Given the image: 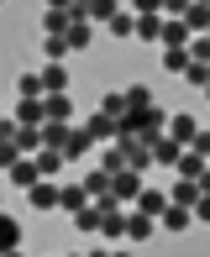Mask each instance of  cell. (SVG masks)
Returning a JSON list of instances; mask_svg holds the SVG:
<instances>
[{
	"instance_id": "obj_33",
	"label": "cell",
	"mask_w": 210,
	"mask_h": 257,
	"mask_svg": "<svg viewBox=\"0 0 210 257\" xmlns=\"http://www.w3.org/2000/svg\"><path fill=\"white\" fill-rule=\"evenodd\" d=\"M68 220H74V226H79V231H84V236H89V231H100V220H105V215H100L95 205H84V210H79V215H68Z\"/></svg>"
},
{
	"instance_id": "obj_46",
	"label": "cell",
	"mask_w": 210,
	"mask_h": 257,
	"mask_svg": "<svg viewBox=\"0 0 210 257\" xmlns=\"http://www.w3.org/2000/svg\"><path fill=\"white\" fill-rule=\"evenodd\" d=\"M68 6H74V0H48V11H68Z\"/></svg>"
},
{
	"instance_id": "obj_51",
	"label": "cell",
	"mask_w": 210,
	"mask_h": 257,
	"mask_svg": "<svg viewBox=\"0 0 210 257\" xmlns=\"http://www.w3.org/2000/svg\"><path fill=\"white\" fill-rule=\"evenodd\" d=\"M200 6H210V0H200Z\"/></svg>"
},
{
	"instance_id": "obj_11",
	"label": "cell",
	"mask_w": 210,
	"mask_h": 257,
	"mask_svg": "<svg viewBox=\"0 0 210 257\" xmlns=\"http://www.w3.org/2000/svg\"><path fill=\"white\" fill-rule=\"evenodd\" d=\"M194 132H200V121H194V115H168V137H173L179 147H189Z\"/></svg>"
},
{
	"instance_id": "obj_32",
	"label": "cell",
	"mask_w": 210,
	"mask_h": 257,
	"mask_svg": "<svg viewBox=\"0 0 210 257\" xmlns=\"http://www.w3.org/2000/svg\"><path fill=\"white\" fill-rule=\"evenodd\" d=\"M100 231H105L111 241H126V215H121V210H111V215L100 220Z\"/></svg>"
},
{
	"instance_id": "obj_25",
	"label": "cell",
	"mask_w": 210,
	"mask_h": 257,
	"mask_svg": "<svg viewBox=\"0 0 210 257\" xmlns=\"http://www.w3.org/2000/svg\"><path fill=\"white\" fill-rule=\"evenodd\" d=\"M100 110L111 115V121H121V115L132 110V105H126V89H105V100H100Z\"/></svg>"
},
{
	"instance_id": "obj_7",
	"label": "cell",
	"mask_w": 210,
	"mask_h": 257,
	"mask_svg": "<svg viewBox=\"0 0 210 257\" xmlns=\"http://www.w3.org/2000/svg\"><path fill=\"white\" fill-rule=\"evenodd\" d=\"M168 200L184 205V210H194V200H200V184H194V179H168Z\"/></svg>"
},
{
	"instance_id": "obj_48",
	"label": "cell",
	"mask_w": 210,
	"mask_h": 257,
	"mask_svg": "<svg viewBox=\"0 0 210 257\" xmlns=\"http://www.w3.org/2000/svg\"><path fill=\"white\" fill-rule=\"evenodd\" d=\"M0 257H27V252H21V247H11V252H0Z\"/></svg>"
},
{
	"instance_id": "obj_30",
	"label": "cell",
	"mask_w": 210,
	"mask_h": 257,
	"mask_svg": "<svg viewBox=\"0 0 210 257\" xmlns=\"http://www.w3.org/2000/svg\"><path fill=\"white\" fill-rule=\"evenodd\" d=\"M63 163H68L63 153H53V147H42V153H37V173H42V179H53V173L63 168Z\"/></svg>"
},
{
	"instance_id": "obj_36",
	"label": "cell",
	"mask_w": 210,
	"mask_h": 257,
	"mask_svg": "<svg viewBox=\"0 0 210 257\" xmlns=\"http://www.w3.org/2000/svg\"><path fill=\"white\" fill-rule=\"evenodd\" d=\"M126 105H132V110H147V105H153V89L147 84H126Z\"/></svg>"
},
{
	"instance_id": "obj_2",
	"label": "cell",
	"mask_w": 210,
	"mask_h": 257,
	"mask_svg": "<svg viewBox=\"0 0 210 257\" xmlns=\"http://www.w3.org/2000/svg\"><path fill=\"white\" fill-rule=\"evenodd\" d=\"M142 189H147V184H142V173H137V168H121V173L111 179V194H116L121 205H137V194H142Z\"/></svg>"
},
{
	"instance_id": "obj_23",
	"label": "cell",
	"mask_w": 210,
	"mask_h": 257,
	"mask_svg": "<svg viewBox=\"0 0 210 257\" xmlns=\"http://www.w3.org/2000/svg\"><path fill=\"white\" fill-rule=\"evenodd\" d=\"M137 42H158L163 48V16H137Z\"/></svg>"
},
{
	"instance_id": "obj_47",
	"label": "cell",
	"mask_w": 210,
	"mask_h": 257,
	"mask_svg": "<svg viewBox=\"0 0 210 257\" xmlns=\"http://www.w3.org/2000/svg\"><path fill=\"white\" fill-rule=\"evenodd\" d=\"M84 257H111V247H95V252H84Z\"/></svg>"
},
{
	"instance_id": "obj_26",
	"label": "cell",
	"mask_w": 210,
	"mask_h": 257,
	"mask_svg": "<svg viewBox=\"0 0 210 257\" xmlns=\"http://www.w3.org/2000/svg\"><path fill=\"white\" fill-rule=\"evenodd\" d=\"M194 58H189V48H163V74H184Z\"/></svg>"
},
{
	"instance_id": "obj_24",
	"label": "cell",
	"mask_w": 210,
	"mask_h": 257,
	"mask_svg": "<svg viewBox=\"0 0 210 257\" xmlns=\"http://www.w3.org/2000/svg\"><path fill=\"white\" fill-rule=\"evenodd\" d=\"M105 27H111L116 37H121V42H126V37H137V11H116V16L105 21Z\"/></svg>"
},
{
	"instance_id": "obj_14",
	"label": "cell",
	"mask_w": 210,
	"mask_h": 257,
	"mask_svg": "<svg viewBox=\"0 0 210 257\" xmlns=\"http://www.w3.org/2000/svg\"><path fill=\"white\" fill-rule=\"evenodd\" d=\"M42 110H48V121H74V100H68V95H42Z\"/></svg>"
},
{
	"instance_id": "obj_52",
	"label": "cell",
	"mask_w": 210,
	"mask_h": 257,
	"mask_svg": "<svg viewBox=\"0 0 210 257\" xmlns=\"http://www.w3.org/2000/svg\"><path fill=\"white\" fill-rule=\"evenodd\" d=\"M205 95H210V84H205Z\"/></svg>"
},
{
	"instance_id": "obj_43",
	"label": "cell",
	"mask_w": 210,
	"mask_h": 257,
	"mask_svg": "<svg viewBox=\"0 0 210 257\" xmlns=\"http://www.w3.org/2000/svg\"><path fill=\"white\" fill-rule=\"evenodd\" d=\"M189 153H200V158H210V132H194V142H189Z\"/></svg>"
},
{
	"instance_id": "obj_4",
	"label": "cell",
	"mask_w": 210,
	"mask_h": 257,
	"mask_svg": "<svg viewBox=\"0 0 210 257\" xmlns=\"http://www.w3.org/2000/svg\"><path fill=\"white\" fill-rule=\"evenodd\" d=\"M179 158H184V147L173 142L168 132H163L158 142H153V163H158V168H168V173H173V168H179Z\"/></svg>"
},
{
	"instance_id": "obj_1",
	"label": "cell",
	"mask_w": 210,
	"mask_h": 257,
	"mask_svg": "<svg viewBox=\"0 0 210 257\" xmlns=\"http://www.w3.org/2000/svg\"><path fill=\"white\" fill-rule=\"evenodd\" d=\"M84 205H95V194L84 189V179L79 184H58V210H63V215H79Z\"/></svg>"
},
{
	"instance_id": "obj_5",
	"label": "cell",
	"mask_w": 210,
	"mask_h": 257,
	"mask_svg": "<svg viewBox=\"0 0 210 257\" xmlns=\"http://www.w3.org/2000/svg\"><path fill=\"white\" fill-rule=\"evenodd\" d=\"M89 153H95V137H89L84 126H74V132H68V142H63V158L79 163V158H89Z\"/></svg>"
},
{
	"instance_id": "obj_8",
	"label": "cell",
	"mask_w": 210,
	"mask_h": 257,
	"mask_svg": "<svg viewBox=\"0 0 210 257\" xmlns=\"http://www.w3.org/2000/svg\"><path fill=\"white\" fill-rule=\"evenodd\" d=\"M84 132L95 137V142H116V121H111L105 110H89V115H84Z\"/></svg>"
},
{
	"instance_id": "obj_42",
	"label": "cell",
	"mask_w": 210,
	"mask_h": 257,
	"mask_svg": "<svg viewBox=\"0 0 210 257\" xmlns=\"http://www.w3.org/2000/svg\"><path fill=\"white\" fill-rule=\"evenodd\" d=\"M189 58H194V63H210V37H194L189 42Z\"/></svg>"
},
{
	"instance_id": "obj_29",
	"label": "cell",
	"mask_w": 210,
	"mask_h": 257,
	"mask_svg": "<svg viewBox=\"0 0 210 257\" xmlns=\"http://www.w3.org/2000/svg\"><path fill=\"white\" fill-rule=\"evenodd\" d=\"M111 179L116 173H105V168H84V189L89 194H111Z\"/></svg>"
},
{
	"instance_id": "obj_19",
	"label": "cell",
	"mask_w": 210,
	"mask_h": 257,
	"mask_svg": "<svg viewBox=\"0 0 210 257\" xmlns=\"http://www.w3.org/2000/svg\"><path fill=\"white\" fill-rule=\"evenodd\" d=\"M37 179H42V173H37V158H21L16 168H11V184H16V189H32Z\"/></svg>"
},
{
	"instance_id": "obj_40",
	"label": "cell",
	"mask_w": 210,
	"mask_h": 257,
	"mask_svg": "<svg viewBox=\"0 0 210 257\" xmlns=\"http://www.w3.org/2000/svg\"><path fill=\"white\" fill-rule=\"evenodd\" d=\"M189 6H194V0H163V16H173V21H184V16H189Z\"/></svg>"
},
{
	"instance_id": "obj_3",
	"label": "cell",
	"mask_w": 210,
	"mask_h": 257,
	"mask_svg": "<svg viewBox=\"0 0 210 257\" xmlns=\"http://www.w3.org/2000/svg\"><path fill=\"white\" fill-rule=\"evenodd\" d=\"M116 147L126 153V168H137V173L153 163V147H147V142H137V137H116Z\"/></svg>"
},
{
	"instance_id": "obj_54",
	"label": "cell",
	"mask_w": 210,
	"mask_h": 257,
	"mask_svg": "<svg viewBox=\"0 0 210 257\" xmlns=\"http://www.w3.org/2000/svg\"><path fill=\"white\" fill-rule=\"evenodd\" d=\"M205 37H210V32H205Z\"/></svg>"
},
{
	"instance_id": "obj_13",
	"label": "cell",
	"mask_w": 210,
	"mask_h": 257,
	"mask_svg": "<svg viewBox=\"0 0 210 257\" xmlns=\"http://www.w3.org/2000/svg\"><path fill=\"white\" fill-rule=\"evenodd\" d=\"M42 121H48L42 100H21V95H16V126H42Z\"/></svg>"
},
{
	"instance_id": "obj_15",
	"label": "cell",
	"mask_w": 210,
	"mask_h": 257,
	"mask_svg": "<svg viewBox=\"0 0 210 257\" xmlns=\"http://www.w3.org/2000/svg\"><path fill=\"white\" fill-rule=\"evenodd\" d=\"M137 210H142V215H163V210H168V189H142V194H137Z\"/></svg>"
},
{
	"instance_id": "obj_21",
	"label": "cell",
	"mask_w": 210,
	"mask_h": 257,
	"mask_svg": "<svg viewBox=\"0 0 210 257\" xmlns=\"http://www.w3.org/2000/svg\"><path fill=\"white\" fill-rule=\"evenodd\" d=\"M189 220H194V210H184V205H173V200H168V210L158 215V226H168V231H184Z\"/></svg>"
},
{
	"instance_id": "obj_34",
	"label": "cell",
	"mask_w": 210,
	"mask_h": 257,
	"mask_svg": "<svg viewBox=\"0 0 210 257\" xmlns=\"http://www.w3.org/2000/svg\"><path fill=\"white\" fill-rule=\"evenodd\" d=\"M68 53H74V48H68L63 37H42V58H48V63H63Z\"/></svg>"
},
{
	"instance_id": "obj_41",
	"label": "cell",
	"mask_w": 210,
	"mask_h": 257,
	"mask_svg": "<svg viewBox=\"0 0 210 257\" xmlns=\"http://www.w3.org/2000/svg\"><path fill=\"white\" fill-rule=\"evenodd\" d=\"M126 11H137V16H163V0H132Z\"/></svg>"
},
{
	"instance_id": "obj_27",
	"label": "cell",
	"mask_w": 210,
	"mask_h": 257,
	"mask_svg": "<svg viewBox=\"0 0 210 257\" xmlns=\"http://www.w3.org/2000/svg\"><path fill=\"white\" fill-rule=\"evenodd\" d=\"M184 27H189L194 37H205V32H210V6H200V0H194V6H189V16H184Z\"/></svg>"
},
{
	"instance_id": "obj_16",
	"label": "cell",
	"mask_w": 210,
	"mask_h": 257,
	"mask_svg": "<svg viewBox=\"0 0 210 257\" xmlns=\"http://www.w3.org/2000/svg\"><path fill=\"white\" fill-rule=\"evenodd\" d=\"M16 147H21V158H37L42 153V126H16Z\"/></svg>"
},
{
	"instance_id": "obj_53",
	"label": "cell",
	"mask_w": 210,
	"mask_h": 257,
	"mask_svg": "<svg viewBox=\"0 0 210 257\" xmlns=\"http://www.w3.org/2000/svg\"><path fill=\"white\" fill-rule=\"evenodd\" d=\"M0 6H6V0H0Z\"/></svg>"
},
{
	"instance_id": "obj_10",
	"label": "cell",
	"mask_w": 210,
	"mask_h": 257,
	"mask_svg": "<svg viewBox=\"0 0 210 257\" xmlns=\"http://www.w3.org/2000/svg\"><path fill=\"white\" fill-rule=\"evenodd\" d=\"M194 42V32L184 27V21H173V16H163V48H189Z\"/></svg>"
},
{
	"instance_id": "obj_45",
	"label": "cell",
	"mask_w": 210,
	"mask_h": 257,
	"mask_svg": "<svg viewBox=\"0 0 210 257\" xmlns=\"http://www.w3.org/2000/svg\"><path fill=\"white\" fill-rule=\"evenodd\" d=\"M194 184H200V194H210V168L200 173V179H194Z\"/></svg>"
},
{
	"instance_id": "obj_37",
	"label": "cell",
	"mask_w": 210,
	"mask_h": 257,
	"mask_svg": "<svg viewBox=\"0 0 210 257\" xmlns=\"http://www.w3.org/2000/svg\"><path fill=\"white\" fill-rule=\"evenodd\" d=\"M121 11V0H89V21H111Z\"/></svg>"
},
{
	"instance_id": "obj_49",
	"label": "cell",
	"mask_w": 210,
	"mask_h": 257,
	"mask_svg": "<svg viewBox=\"0 0 210 257\" xmlns=\"http://www.w3.org/2000/svg\"><path fill=\"white\" fill-rule=\"evenodd\" d=\"M74 6H84V11H89V0H74Z\"/></svg>"
},
{
	"instance_id": "obj_12",
	"label": "cell",
	"mask_w": 210,
	"mask_h": 257,
	"mask_svg": "<svg viewBox=\"0 0 210 257\" xmlns=\"http://www.w3.org/2000/svg\"><path fill=\"white\" fill-rule=\"evenodd\" d=\"M153 231H158L153 215H142V210H132V215H126V241H147Z\"/></svg>"
},
{
	"instance_id": "obj_44",
	"label": "cell",
	"mask_w": 210,
	"mask_h": 257,
	"mask_svg": "<svg viewBox=\"0 0 210 257\" xmlns=\"http://www.w3.org/2000/svg\"><path fill=\"white\" fill-rule=\"evenodd\" d=\"M194 220H210V194H200V200H194Z\"/></svg>"
},
{
	"instance_id": "obj_18",
	"label": "cell",
	"mask_w": 210,
	"mask_h": 257,
	"mask_svg": "<svg viewBox=\"0 0 210 257\" xmlns=\"http://www.w3.org/2000/svg\"><path fill=\"white\" fill-rule=\"evenodd\" d=\"M11 247H21V220L0 210V252H11Z\"/></svg>"
},
{
	"instance_id": "obj_50",
	"label": "cell",
	"mask_w": 210,
	"mask_h": 257,
	"mask_svg": "<svg viewBox=\"0 0 210 257\" xmlns=\"http://www.w3.org/2000/svg\"><path fill=\"white\" fill-rule=\"evenodd\" d=\"M111 257H126V252H111Z\"/></svg>"
},
{
	"instance_id": "obj_17",
	"label": "cell",
	"mask_w": 210,
	"mask_h": 257,
	"mask_svg": "<svg viewBox=\"0 0 210 257\" xmlns=\"http://www.w3.org/2000/svg\"><path fill=\"white\" fill-rule=\"evenodd\" d=\"M205 168H210V158H200V153H189V147H184V158H179V168H173V179H200Z\"/></svg>"
},
{
	"instance_id": "obj_9",
	"label": "cell",
	"mask_w": 210,
	"mask_h": 257,
	"mask_svg": "<svg viewBox=\"0 0 210 257\" xmlns=\"http://www.w3.org/2000/svg\"><path fill=\"white\" fill-rule=\"evenodd\" d=\"M27 200L37 205V210H58V184H53V179H37V184L27 189Z\"/></svg>"
},
{
	"instance_id": "obj_20",
	"label": "cell",
	"mask_w": 210,
	"mask_h": 257,
	"mask_svg": "<svg viewBox=\"0 0 210 257\" xmlns=\"http://www.w3.org/2000/svg\"><path fill=\"white\" fill-rule=\"evenodd\" d=\"M68 132H74V126H63V121H42V147H53V153H63Z\"/></svg>"
},
{
	"instance_id": "obj_22",
	"label": "cell",
	"mask_w": 210,
	"mask_h": 257,
	"mask_svg": "<svg viewBox=\"0 0 210 257\" xmlns=\"http://www.w3.org/2000/svg\"><path fill=\"white\" fill-rule=\"evenodd\" d=\"M42 89H48V95H63V89H68V68L48 63V68H42Z\"/></svg>"
},
{
	"instance_id": "obj_35",
	"label": "cell",
	"mask_w": 210,
	"mask_h": 257,
	"mask_svg": "<svg viewBox=\"0 0 210 257\" xmlns=\"http://www.w3.org/2000/svg\"><path fill=\"white\" fill-rule=\"evenodd\" d=\"M16 163H21V147L11 142V137H0V173H11Z\"/></svg>"
},
{
	"instance_id": "obj_31",
	"label": "cell",
	"mask_w": 210,
	"mask_h": 257,
	"mask_svg": "<svg viewBox=\"0 0 210 257\" xmlns=\"http://www.w3.org/2000/svg\"><path fill=\"white\" fill-rule=\"evenodd\" d=\"M42 32H48V37H63L68 32V11H42Z\"/></svg>"
},
{
	"instance_id": "obj_28",
	"label": "cell",
	"mask_w": 210,
	"mask_h": 257,
	"mask_svg": "<svg viewBox=\"0 0 210 257\" xmlns=\"http://www.w3.org/2000/svg\"><path fill=\"white\" fill-rule=\"evenodd\" d=\"M16 95L21 100H42V95H48V89H42V74H21L16 79Z\"/></svg>"
},
{
	"instance_id": "obj_6",
	"label": "cell",
	"mask_w": 210,
	"mask_h": 257,
	"mask_svg": "<svg viewBox=\"0 0 210 257\" xmlns=\"http://www.w3.org/2000/svg\"><path fill=\"white\" fill-rule=\"evenodd\" d=\"M63 42H68V48H74V53H84L89 48V42H95V21H68V32H63Z\"/></svg>"
},
{
	"instance_id": "obj_39",
	"label": "cell",
	"mask_w": 210,
	"mask_h": 257,
	"mask_svg": "<svg viewBox=\"0 0 210 257\" xmlns=\"http://www.w3.org/2000/svg\"><path fill=\"white\" fill-rule=\"evenodd\" d=\"M184 79H189L194 89H205V84H210V63H189V68H184Z\"/></svg>"
},
{
	"instance_id": "obj_38",
	"label": "cell",
	"mask_w": 210,
	"mask_h": 257,
	"mask_svg": "<svg viewBox=\"0 0 210 257\" xmlns=\"http://www.w3.org/2000/svg\"><path fill=\"white\" fill-rule=\"evenodd\" d=\"M100 168H105V173H121V168H126V153L111 142V147H105V158H100Z\"/></svg>"
}]
</instances>
